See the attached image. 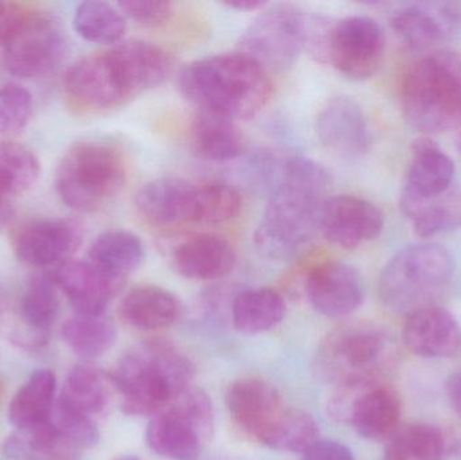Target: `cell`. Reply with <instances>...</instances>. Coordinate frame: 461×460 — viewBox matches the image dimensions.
<instances>
[{"instance_id": "obj_2", "label": "cell", "mask_w": 461, "mask_h": 460, "mask_svg": "<svg viewBox=\"0 0 461 460\" xmlns=\"http://www.w3.org/2000/svg\"><path fill=\"white\" fill-rule=\"evenodd\" d=\"M178 86L200 111L236 122L257 116L273 96L267 70L239 51L191 62L181 70Z\"/></svg>"}, {"instance_id": "obj_49", "label": "cell", "mask_w": 461, "mask_h": 460, "mask_svg": "<svg viewBox=\"0 0 461 460\" xmlns=\"http://www.w3.org/2000/svg\"><path fill=\"white\" fill-rule=\"evenodd\" d=\"M113 460H142V459L138 458V456H134V455H123V456H119V458H115Z\"/></svg>"}, {"instance_id": "obj_31", "label": "cell", "mask_w": 461, "mask_h": 460, "mask_svg": "<svg viewBox=\"0 0 461 460\" xmlns=\"http://www.w3.org/2000/svg\"><path fill=\"white\" fill-rule=\"evenodd\" d=\"M57 380L51 370H35L11 400L8 421L15 429L46 423L56 405Z\"/></svg>"}, {"instance_id": "obj_21", "label": "cell", "mask_w": 461, "mask_h": 460, "mask_svg": "<svg viewBox=\"0 0 461 460\" xmlns=\"http://www.w3.org/2000/svg\"><path fill=\"white\" fill-rule=\"evenodd\" d=\"M54 281L76 312L83 315H103L124 284L89 261L65 262L57 269Z\"/></svg>"}, {"instance_id": "obj_12", "label": "cell", "mask_w": 461, "mask_h": 460, "mask_svg": "<svg viewBox=\"0 0 461 460\" xmlns=\"http://www.w3.org/2000/svg\"><path fill=\"white\" fill-rule=\"evenodd\" d=\"M64 88L76 105L92 111L118 107L130 97L108 50L77 59L65 73Z\"/></svg>"}, {"instance_id": "obj_8", "label": "cell", "mask_w": 461, "mask_h": 460, "mask_svg": "<svg viewBox=\"0 0 461 460\" xmlns=\"http://www.w3.org/2000/svg\"><path fill=\"white\" fill-rule=\"evenodd\" d=\"M390 339L386 332L370 324L347 327L330 335L319 364L338 386L378 381L390 361Z\"/></svg>"}, {"instance_id": "obj_44", "label": "cell", "mask_w": 461, "mask_h": 460, "mask_svg": "<svg viewBox=\"0 0 461 460\" xmlns=\"http://www.w3.org/2000/svg\"><path fill=\"white\" fill-rule=\"evenodd\" d=\"M37 14L22 3L0 2V42H8Z\"/></svg>"}, {"instance_id": "obj_45", "label": "cell", "mask_w": 461, "mask_h": 460, "mask_svg": "<svg viewBox=\"0 0 461 460\" xmlns=\"http://www.w3.org/2000/svg\"><path fill=\"white\" fill-rule=\"evenodd\" d=\"M301 460H355V456L343 443L317 440L303 454Z\"/></svg>"}, {"instance_id": "obj_25", "label": "cell", "mask_w": 461, "mask_h": 460, "mask_svg": "<svg viewBox=\"0 0 461 460\" xmlns=\"http://www.w3.org/2000/svg\"><path fill=\"white\" fill-rule=\"evenodd\" d=\"M455 164L451 157L429 138H420L411 148L402 196L430 199L454 185Z\"/></svg>"}, {"instance_id": "obj_17", "label": "cell", "mask_w": 461, "mask_h": 460, "mask_svg": "<svg viewBox=\"0 0 461 460\" xmlns=\"http://www.w3.org/2000/svg\"><path fill=\"white\" fill-rule=\"evenodd\" d=\"M316 132L321 145L341 158H357L370 149L365 113L351 97L330 100L317 116Z\"/></svg>"}, {"instance_id": "obj_10", "label": "cell", "mask_w": 461, "mask_h": 460, "mask_svg": "<svg viewBox=\"0 0 461 460\" xmlns=\"http://www.w3.org/2000/svg\"><path fill=\"white\" fill-rule=\"evenodd\" d=\"M384 32L368 16H348L330 24L325 59L344 77L363 81L373 77L384 61Z\"/></svg>"}, {"instance_id": "obj_19", "label": "cell", "mask_w": 461, "mask_h": 460, "mask_svg": "<svg viewBox=\"0 0 461 460\" xmlns=\"http://www.w3.org/2000/svg\"><path fill=\"white\" fill-rule=\"evenodd\" d=\"M210 432L176 401L151 418L146 442L153 453L169 460H199Z\"/></svg>"}, {"instance_id": "obj_51", "label": "cell", "mask_w": 461, "mask_h": 460, "mask_svg": "<svg viewBox=\"0 0 461 460\" xmlns=\"http://www.w3.org/2000/svg\"><path fill=\"white\" fill-rule=\"evenodd\" d=\"M460 456H461V447H460Z\"/></svg>"}, {"instance_id": "obj_34", "label": "cell", "mask_w": 461, "mask_h": 460, "mask_svg": "<svg viewBox=\"0 0 461 460\" xmlns=\"http://www.w3.org/2000/svg\"><path fill=\"white\" fill-rule=\"evenodd\" d=\"M56 281L48 275H38L29 281L19 302L21 329L30 334L50 339L51 327L59 313V299Z\"/></svg>"}, {"instance_id": "obj_1", "label": "cell", "mask_w": 461, "mask_h": 460, "mask_svg": "<svg viewBox=\"0 0 461 460\" xmlns=\"http://www.w3.org/2000/svg\"><path fill=\"white\" fill-rule=\"evenodd\" d=\"M332 177L327 167L300 156H282L270 199L255 230L260 254L290 261L316 238Z\"/></svg>"}, {"instance_id": "obj_20", "label": "cell", "mask_w": 461, "mask_h": 460, "mask_svg": "<svg viewBox=\"0 0 461 460\" xmlns=\"http://www.w3.org/2000/svg\"><path fill=\"white\" fill-rule=\"evenodd\" d=\"M406 347L422 358L444 359L461 356V326L446 308L432 305L406 316Z\"/></svg>"}, {"instance_id": "obj_28", "label": "cell", "mask_w": 461, "mask_h": 460, "mask_svg": "<svg viewBox=\"0 0 461 460\" xmlns=\"http://www.w3.org/2000/svg\"><path fill=\"white\" fill-rule=\"evenodd\" d=\"M191 143L200 158L227 162L238 158L246 148L243 132L233 119L200 111L191 131Z\"/></svg>"}, {"instance_id": "obj_40", "label": "cell", "mask_w": 461, "mask_h": 460, "mask_svg": "<svg viewBox=\"0 0 461 460\" xmlns=\"http://www.w3.org/2000/svg\"><path fill=\"white\" fill-rule=\"evenodd\" d=\"M240 208V194L232 185L223 183L200 184V223H226L238 216Z\"/></svg>"}, {"instance_id": "obj_37", "label": "cell", "mask_w": 461, "mask_h": 460, "mask_svg": "<svg viewBox=\"0 0 461 460\" xmlns=\"http://www.w3.org/2000/svg\"><path fill=\"white\" fill-rule=\"evenodd\" d=\"M319 424L309 413L285 408L259 442L271 450L303 454L319 440Z\"/></svg>"}, {"instance_id": "obj_23", "label": "cell", "mask_w": 461, "mask_h": 460, "mask_svg": "<svg viewBox=\"0 0 461 460\" xmlns=\"http://www.w3.org/2000/svg\"><path fill=\"white\" fill-rule=\"evenodd\" d=\"M130 97L156 88L173 69L170 54L159 46L140 40L119 42L108 50Z\"/></svg>"}, {"instance_id": "obj_22", "label": "cell", "mask_w": 461, "mask_h": 460, "mask_svg": "<svg viewBox=\"0 0 461 460\" xmlns=\"http://www.w3.org/2000/svg\"><path fill=\"white\" fill-rule=\"evenodd\" d=\"M226 404L232 420L258 440L285 410L276 389L255 377L232 383L227 391Z\"/></svg>"}, {"instance_id": "obj_43", "label": "cell", "mask_w": 461, "mask_h": 460, "mask_svg": "<svg viewBox=\"0 0 461 460\" xmlns=\"http://www.w3.org/2000/svg\"><path fill=\"white\" fill-rule=\"evenodd\" d=\"M118 5L122 14L146 27L165 23L173 13L172 3L165 0H127Z\"/></svg>"}, {"instance_id": "obj_9", "label": "cell", "mask_w": 461, "mask_h": 460, "mask_svg": "<svg viewBox=\"0 0 461 460\" xmlns=\"http://www.w3.org/2000/svg\"><path fill=\"white\" fill-rule=\"evenodd\" d=\"M332 415L348 421L363 439L386 443L400 428L398 394L378 381L338 386L330 401Z\"/></svg>"}, {"instance_id": "obj_33", "label": "cell", "mask_w": 461, "mask_h": 460, "mask_svg": "<svg viewBox=\"0 0 461 460\" xmlns=\"http://www.w3.org/2000/svg\"><path fill=\"white\" fill-rule=\"evenodd\" d=\"M111 383V377L94 365H77L68 374L59 400L70 410L92 418L103 412L110 402Z\"/></svg>"}, {"instance_id": "obj_27", "label": "cell", "mask_w": 461, "mask_h": 460, "mask_svg": "<svg viewBox=\"0 0 461 460\" xmlns=\"http://www.w3.org/2000/svg\"><path fill=\"white\" fill-rule=\"evenodd\" d=\"M3 453L11 460H80L84 450L49 419L38 426L15 429L5 439Z\"/></svg>"}, {"instance_id": "obj_32", "label": "cell", "mask_w": 461, "mask_h": 460, "mask_svg": "<svg viewBox=\"0 0 461 460\" xmlns=\"http://www.w3.org/2000/svg\"><path fill=\"white\" fill-rule=\"evenodd\" d=\"M230 315L239 332L259 335L271 331L284 320L286 302L274 289H247L233 299Z\"/></svg>"}, {"instance_id": "obj_50", "label": "cell", "mask_w": 461, "mask_h": 460, "mask_svg": "<svg viewBox=\"0 0 461 460\" xmlns=\"http://www.w3.org/2000/svg\"><path fill=\"white\" fill-rule=\"evenodd\" d=\"M456 148H457V151H459V154L461 156V130H460L459 135H457V138H456Z\"/></svg>"}, {"instance_id": "obj_26", "label": "cell", "mask_w": 461, "mask_h": 460, "mask_svg": "<svg viewBox=\"0 0 461 460\" xmlns=\"http://www.w3.org/2000/svg\"><path fill=\"white\" fill-rule=\"evenodd\" d=\"M119 312L129 326L142 331H157L178 323L183 305L172 292L161 286L142 285L124 296Z\"/></svg>"}, {"instance_id": "obj_16", "label": "cell", "mask_w": 461, "mask_h": 460, "mask_svg": "<svg viewBox=\"0 0 461 460\" xmlns=\"http://www.w3.org/2000/svg\"><path fill=\"white\" fill-rule=\"evenodd\" d=\"M135 205L143 218L158 226L200 223V184L157 178L138 191Z\"/></svg>"}, {"instance_id": "obj_5", "label": "cell", "mask_w": 461, "mask_h": 460, "mask_svg": "<svg viewBox=\"0 0 461 460\" xmlns=\"http://www.w3.org/2000/svg\"><path fill=\"white\" fill-rule=\"evenodd\" d=\"M455 273L452 254L438 243H421L395 254L382 270L379 296L392 312L411 315L436 305Z\"/></svg>"}, {"instance_id": "obj_24", "label": "cell", "mask_w": 461, "mask_h": 460, "mask_svg": "<svg viewBox=\"0 0 461 460\" xmlns=\"http://www.w3.org/2000/svg\"><path fill=\"white\" fill-rule=\"evenodd\" d=\"M176 270L191 280L226 277L236 264L232 245L218 234H199L181 242L173 253Z\"/></svg>"}, {"instance_id": "obj_3", "label": "cell", "mask_w": 461, "mask_h": 460, "mask_svg": "<svg viewBox=\"0 0 461 460\" xmlns=\"http://www.w3.org/2000/svg\"><path fill=\"white\" fill-rule=\"evenodd\" d=\"M194 362L165 340H150L129 351L111 375L122 394V410L154 416L191 388Z\"/></svg>"}, {"instance_id": "obj_38", "label": "cell", "mask_w": 461, "mask_h": 460, "mask_svg": "<svg viewBox=\"0 0 461 460\" xmlns=\"http://www.w3.org/2000/svg\"><path fill=\"white\" fill-rule=\"evenodd\" d=\"M73 27L83 40L99 45H118L126 34L123 14L110 3L83 2L76 8Z\"/></svg>"}, {"instance_id": "obj_4", "label": "cell", "mask_w": 461, "mask_h": 460, "mask_svg": "<svg viewBox=\"0 0 461 460\" xmlns=\"http://www.w3.org/2000/svg\"><path fill=\"white\" fill-rule=\"evenodd\" d=\"M406 121L425 134L461 126V53L432 50L411 62L400 88Z\"/></svg>"}, {"instance_id": "obj_46", "label": "cell", "mask_w": 461, "mask_h": 460, "mask_svg": "<svg viewBox=\"0 0 461 460\" xmlns=\"http://www.w3.org/2000/svg\"><path fill=\"white\" fill-rule=\"evenodd\" d=\"M446 394L452 410L461 418V369L449 375L446 383Z\"/></svg>"}, {"instance_id": "obj_42", "label": "cell", "mask_w": 461, "mask_h": 460, "mask_svg": "<svg viewBox=\"0 0 461 460\" xmlns=\"http://www.w3.org/2000/svg\"><path fill=\"white\" fill-rule=\"evenodd\" d=\"M50 421L84 451L94 447L99 442V429L92 418L70 410L59 400L54 405Z\"/></svg>"}, {"instance_id": "obj_47", "label": "cell", "mask_w": 461, "mask_h": 460, "mask_svg": "<svg viewBox=\"0 0 461 460\" xmlns=\"http://www.w3.org/2000/svg\"><path fill=\"white\" fill-rule=\"evenodd\" d=\"M223 5L238 11H257L259 8H265L267 3L262 2V0H230V2H224Z\"/></svg>"}, {"instance_id": "obj_11", "label": "cell", "mask_w": 461, "mask_h": 460, "mask_svg": "<svg viewBox=\"0 0 461 460\" xmlns=\"http://www.w3.org/2000/svg\"><path fill=\"white\" fill-rule=\"evenodd\" d=\"M67 43L50 19L32 16L8 42L5 43V67L19 78H37L59 67Z\"/></svg>"}, {"instance_id": "obj_36", "label": "cell", "mask_w": 461, "mask_h": 460, "mask_svg": "<svg viewBox=\"0 0 461 460\" xmlns=\"http://www.w3.org/2000/svg\"><path fill=\"white\" fill-rule=\"evenodd\" d=\"M446 451V437L438 427L409 424L387 440L384 460H443Z\"/></svg>"}, {"instance_id": "obj_29", "label": "cell", "mask_w": 461, "mask_h": 460, "mask_svg": "<svg viewBox=\"0 0 461 460\" xmlns=\"http://www.w3.org/2000/svg\"><path fill=\"white\" fill-rule=\"evenodd\" d=\"M401 210L420 237H435L461 227V185L430 199L400 197Z\"/></svg>"}, {"instance_id": "obj_48", "label": "cell", "mask_w": 461, "mask_h": 460, "mask_svg": "<svg viewBox=\"0 0 461 460\" xmlns=\"http://www.w3.org/2000/svg\"><path fill=\"white\" fill-rule=\"evenodd\" d=\"M13 204L10 197L0 194V230L7 226L8 221L13 218Z\"/></svg>"}, {"instance_id": "obj_13", "label": "cell", "mask_w": 461, "mask_h": 460, "mask_svg": "<svg viewBox=\"0 0 461 460\" xmlns=\"http://www.w3.org/2000/svg\"><path fill=\"white\" fill-rule=\"evenodd\" d=\"M384 227L382 211L360 197L349 194L330 197L322 207L320 231L339 248H359L376 239Z\"/></svg>"}, {"instance_id": "obj_18", "label": "cell", "mask_w": 461, "mask_h": 460, "mask_svg": "<svg viewBox=\"0 0 461 460\" xmlns=\"http://www.w3.org/2000/svg\"><path fill=\"white\" fill-rule=\"evenodd\" d=\"M306 294L317 312L325 318L341 319L359 310L363 284L357 270L344 262H324L312 270Z\"/></svg>"}, {"instance_id": "obj_30", "label": "cell", "mask_w": 461, "mask_h": 460, "mask_svg": "<svg viewBox=\"0 0 461 460\" xmlns=\"http://www.w3.org/2000/svg\"><path fill=\"white\" fill-rule=\"evenodd\" d=\"M145 248L134 232L111 230L92 242L88 261L116 280L126 281L142 265Z\"/></svg>"}, {"instance_id": "obj_6", "label": "cell", "mask_w": 461, "mask_h": 460, "mask_svg": "<svg viewBox=\"0 0 461 460\" xmlns=\"http://www.w3.org/2000/svg\"><path fill=\"white\" fill-rule=\"evenodd\" d=\"M126 176V159L115 145L83 140L73 145L59 161L57 194L77 212H96L121 194Z\"/></svg>"}, {"instance_id": "obj_7", "label": "cell", "mask_w": 461, "mask_h": 460, "mask_svg": "<svg viewBox=\"0 0 461 460\" xmlns=\"http://www.w3.org/2000/svg\"><path fill=\"white\" fill-rule=\"evenodd\" d=\"M308 23V16L295 5H270L244 30L238 51L267 72L289 69L306 49Z\"/></svg>"}, {"instance_id": "obj_35", "label": "cell", "mask_w": 461, "mask_h": 460, "mask_svg": "<svg viewBox=\"0 0 461 460\" xmlns=\"http://www.w3.org/2000/svg\"><path fill=\"white\" fill-rule=\"evenodd\" d=\"M62 339L68 347L86 361L100 358L111 350L116 342V329L103 315L77 313L65 321Z\"/></svg>"}, {"instance_id": "obj_14", "label": "cell", "mask_w": 461, "mask_h": 460, "mask_svg": "<svg viewBox=\"0 0 461 460\" xmlns=\"http://www.w3.org/2000/svg\"><path fill=\"white\" fill-rule=\"evenodd\" d=\"M83 242V229L73 219H41L26 224L15 238V253L24 264L48 267L69 261Z\"/></svg>"}, {"instance_id": "obj_41", "label": "cell", "mask_w": 461, "mask_h": 460, "mask_svg": "<svg viewBox=\"0 0 461 460\" xmlns=\"http://www.w3.org/2000/svg\"><path fill=\"white\" fill-rule=\"evenodd\" d=\"M32 115V96L18 84L0 88V135L16 134Z\"/></svg>"}, {"instance_id": "obj_15", "label": "cell", "mask_w": 461, "mask_h": 460, "mask_svg": "<svg viewBox=\"0 0 461 460\" xmlns=\"http://www.w3.org/2000/svg\"><path fill=\"white\" fill-rule=\"evenodd\" d=\"M393 30L416 50L446 42L461 26V5L456 2L408 3L393 13Z\"/></svg>"}, {"instance_id": "obj_39", "label": "cell", "mask_w": 461, "mask_h": 460, "mask_svg": "<svg viewBox=\"0 0 461 460\" xmlns=\"http://www.w3.org/2000/svg\"><path fill=\"white\" fill-rule=\"evenodd\" d=\"M40 161L21 143L0 140V194L13 197L26 194L40 177Z\"/></svg>"}]
</instances>
